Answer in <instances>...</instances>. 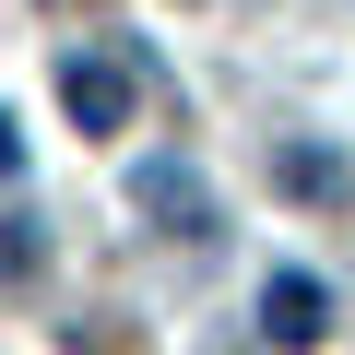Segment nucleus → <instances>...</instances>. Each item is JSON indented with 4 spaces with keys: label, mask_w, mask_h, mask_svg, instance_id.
<instances>
[{
    "label": "nucleus",
    "mask_w": 355,
    "mask_h": 355,
    "mask_svg": "<svg viewBox=\"0 0 355 355\" xmlns=\"http://www.w3.org/2000/svg\"><path fill=\"white\" fill-rule=\"evenodd\" d=\"M48 261V237H36V214H0V284H12V272H36Z\"/></svg>",
    "instance_id": "5"
},
{
    "label": "nucleus",
    "mask_w": 355,
    "mask_h": 355,
    "mask_svg": "<svg viewBox=\"0 0 355 355\" xmlns=\"http://www.w3.org/2000/svg\"><path fill=\"white\" fill-rule=\"evenodd\" d=\"M60 107H71V130H130V107H142V83L119 71V60H60Z\"/></svg>",
    "instance_id": "2"
},
{
    "label": "nucleus",
    "mask_w": 355,
    "mask_h": 355,
    "mask_svg": "<svg viewBox=\"0 0 355 355\" xmlns=\"http://www.w3.org/2000/svg\"><path fill=\"white\" fill-rule=\"evenodd\" d=\"M130 214L154 225V237H214V178L190 166V154H130Z\"/></svg>",
    "instance_id": "1"
},
{
    "label": "nucleus",
    "mask_w": 355,
    "mask_h": 355,
    "mask_svg": "<svg viewBox=\"0 0 355 355\" xmlns=\"http://www.w3.org/2000/svg\"><path fill=\"white\" fill-rule=\"evenodd\" d=\"M261 331H272L284 355H308V343L331 331V284H320V272H272V284H261Z\"/></svg>",
    "instance_id": "3"
},
{
    "label": "nucleus",
    "mask_w": 355,
    "mask_h": 355,
    "mask_svg": "<svg viewBox=\"0 0 355 355\" xmlns=\"http://www.w3.org/2000/svg\"><path fill=\"white\" fill-rule=\"evenodd\" d=\"M272 166H284V190H296V202H343V190H355V166H343L331 142H284Z\"/></svg>",
    "instance_id": "4"
},
{
    "label": "nucleus",
    "mask_w": 355,
    "mask_h": 355,
    "mask_svg": "<svg viewBox=\"0 0 355 355\" xmlns=\"http://www.w3.org/2000/svg\"><path fill=\"white\" fill-rule=\"evenodd\" d=\"M0 178H24V119L0 107Z\"/></svg>",
    "instance_id": "6"
}]
</instances>
